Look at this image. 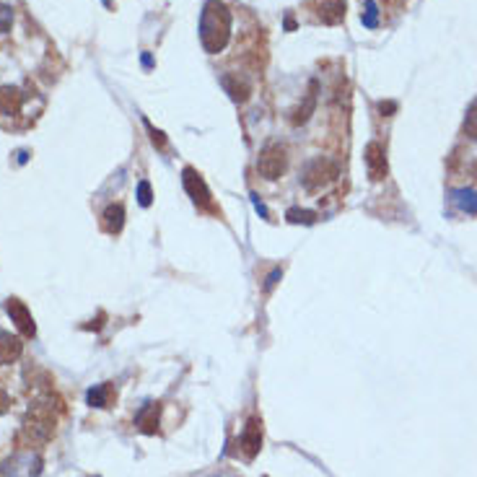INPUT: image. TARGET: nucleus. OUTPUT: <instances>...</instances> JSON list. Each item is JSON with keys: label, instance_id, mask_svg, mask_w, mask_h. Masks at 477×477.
<instances>
[{"label": "nucleus", "instance_id": "1", "mask_svg": "<svg viewBox=\"0 0 477 477\" xmlns=\"http://www.w3.org/2000/svg\"><path fill=\"white\" fill-rule=\"evenodd\" d=\"M231 36V14L221 0H207L200 14V42L207 55H218Z\"/></svg>", "mask_w": 477, "mask_h": 477}, {"label": "nucleus", "instance_id": "2", "mask_svg": "<svg viewBox=\"0 0 477 477\" xmlns=\"http://www.w3.org/2000/svg\"><path fill=\"white\" fill-rule=\"evenodd\" d=\"M57 426V405H52V394H44V397H36L31 405H29L26 415H24L21 423V438L31 446H42L55 436Z\"/></svg>", "mask_w": 477, "mask_h": 477}, {"label": "nucleus", "instance_id": "3", "mask_svg": "<svg viewBox=\"0 0 477 477\" xmlns=\"http://www.w3.org/2000/svg\"><path fill=\"white\" fill-rule=\"evenodd\" d=\"M340 177V166L332 158H314L312 164L304 169V190L307 193H322L324 187H329L335 179Z\"/></svg>", "mask_w": 477, "mask_h": 477}, {"label": "nucleus", "instance_id": "4", "mask_svg": "<svg viewBox=\"0 0 477 477\" xmlns=\"http://www.w3.org/2000/svg\"><path fill=\"white\" fill-rule=\"evenodd\" d=\"M285 166H288V156H285V148L278 143H270L260 150V158H257V171L260 177H265L267 182H275V179L283 177Z\"/></svg>", "mask_w": 477, "mask_h": 477}, {"label": "nucleus", "instance_id": "5", "mask_svg": "<svg viewBox=\"0 0 477 477\" xmlns=\"http://www.w3.org/2000/svg\"><path fill=\"white\" fill-rule=\"evenodd\" d=\"M182 182H185L187 195H190V198H193L200 207H207V205H210V190H207L205 179L200 177V174L193 169V166H187V169L182 171Z\"/></svg>", "mask_w": 477, "mask_h": 477}, {"label": "nucleus", "instance_id": "6", "mask_svg": "<svg viewBox=\"0 0 477 477\" xmlns=\"http://www.w3.org/2000/svg\"><path fill=\"white\" fill-rule=\"evenodd\" d=\"M239 449L244 451L247 459H255L262 449V421L260 418H252L244 428V434L239 436Z\"/></svg>", "mask_w": 477, "mask_h": 477}, {"label": "nucleus", "instance_id": "7", "mask_svg": "<svg viewBox=\"0 0 477 477\" xmlns=\"http://www.w3.org/2000/svg\"><path fill=\"white\" fill-rule=\"evenodd\" d=\"M364 161H366V171H369L371 182H381L386 177V158H384V148L379 143H369L364 150Z\"/></svg>", "mask_w": 477, "mask_h": 477}, {"label": "nucleus", "instance_id": "8", "mask_svg": "<svg viewBox=\"0 0 477 477\" xmlns=\"http://www.w3.org/2000/svg\"><path fill=\"white\" fill-rule=\"evenodd\" d=\"M6 312L11 314V319L16 322V327L21 329L26 337H34L36 327H34V319H31V312H29L26 307H24L19 299H8L6 301Z\"/></svg>", "mask_w": 477, "mask_h": 477}, {"label": "nucleus", "instance_id": "9", "mask_svg": "<svg viewBox=\"0 0 477 477\" xmlns=\"http://www.w3.org/2000/svg\"><path fill=\"white\" fill-rule=\"evenodd\" d=\"M317 16L322 24L327 26H337L345 19V0H319L317 6Z\"/></svg>", "mask_w": 477, "mask_h": 477}, {"label": "nucleus", "instance_id": "10", "mask_svg": "<svg viewBox=\"0 0 477 477\" xmlns=\"http://www.w3.org/2000/svg\"><path fill=\"white\" fill-rule=\"evenodd\" d=\"M24 353V342L21 337L11 335V332H0V364H16Z\"/></svg>", "mask_w": 477, "mask_h": 477}, {"label": "nucleus", "instance_id": "11", "mask_svg": "<svg viewBox=\"0 0 477 477\" xmlns=\"http://www.w3.org/2000/svg\"><path fill=\"white\" fill-rule=\"evenodd\" d=\"M158 413H161V405L158 402H145V405L138 410L135 415V426L140 428L143 434H156L158 431Z\"/></svg>", "mask_w": 477, "mask_h": 477}, {"label": "nucleus", "instance_id": "12", "mask_svg": "<svg viewBox=\"0 0 477 477\" xmlns=\"http://www.w3.org/2000/svg\"><path fill=\"white\" fill-rule=\"evenodd\" d=\"M221 86H223V91H226L234 101H239V104L250 99V93H252V86L244 78H239V76H223Z\"/></svg>", "mask_w": 477, "mask_h": 477}, {"label": "nucleus", "instance_id": "13", "mask_svg": "<svg viewBox=\"0 0 477 477\" xmlns=\"http://www.w3.org/2000/svg\"><path fill=\"white\" fill-rule=\"evenodd\" d=\"M24 104V93L16 86H0V114H16Z\"/></svg>", "mask_w": 477, "mask_h": 477}, {"label": "nucleus", "instance_id": "14", "mask_svg": "<svg viewBox=\"0 0 477 477\" xmlns=\"http://www.w3.org/2000/svg\"><path fill=\"white\" fill-rule=\"evenodd\" d=\"M314 109H317V81H312V86H309V93L307 99H304V104H301L296 112H293V125H304V122H309V117L314 114Z\"/></svg>", "mask_w": 477, "mask_h": 477}, {"label": "nucleus", "instance_id": "15", "mask_svg": "<svg viewBox=\"0 0 477 477\" xmlns=\"http://www.w3.org/2000/svg\"><path fill=\"white\" fill-rule=\"evenodd\" d=\"M122 226H125V207L120 202H114L104 210V228H107L109 234H120Z\"/></svg>", "mask_w": 477, "mask_h": 477}, {"label": "nucleus", "instance_id": "16", "mask_svg": "<svg viewBox=\"0 0 477 477\" xmlns=\"http://www.w3.org/2000/svg\"><path fill=\"white\" fill-rule=\"evenodd\" d=\"M454 202L462 213H477V193L475 190H456Z\"/></svg>", "mask_w": 477, "mask_h": 477}, {"label": "nucleus", "instance_id": "17", "mask_svg": "<svg viewBox=\"0 0 477 477\" xmlns=\"http://www.w3.org/2000/svg\"><path fill=\"white\" fill-rule=\"evenodd\" d=\"M288 223H304V226H312L317 221V213L314 210H301V207H291L288 213H285Z\"/></svg>", "mask_w": 477, "mask_h": 477}, {"label": "nucleus", "instance_id": "18", "mask_svg": "<svg viewBox=\"0 0 477 477\" xmlns=\"http://www.w3.org/2000/svg\"><path fill=\"white\" fill-rule=\"evenodd\" d=\"M109 386L99 384V386H93V389H88V394H86V399H88V405L91 407H107L109 405Z\"/></svg>", "mask_w": 477, "mask_h": 477}, {"label": "nucleus", "instance_id": "19", "mask_svg": "<svg viewBox=\"0 0 477 477\" xmlns=\"http://www.w3.org/2000/svg\"><path fill=\"white\" fill-rule=\"evenodd\" d=\"M464 135L470 140H477V99L467 109V117H464Z\"/></svg>", "mask_w": 477, "mask_h": 477}, {"label": "nucleus", "instance_id": "20", "mask_svg": "<svg viewBox=\"0 0 477 477\" xmlns=\"http://www.w3.org/2000/svg\"><path fill=\"white\" fill-rule=\"evenodd\" d=\"M361 21H364V26L374 29L379 24V6L376 0H366V14L361 16Z\"/></svg>", "mask_w": 477, "mask_h": 477}, {"label": "nucleus", "instance_id": "21", "mask_svg": "<svg viewBox=\"0 0 477 477\" xmlns=\"http://www.w3.org/2000/svg\"><path fill=\"white\" fill-rule=\"evenodd\" d=\"M11 24H14V8L0 3V34H6L8 29H11Z\"/></svg>", "mask_w": 477, "mask_h": 477}, {"label": "nucleus", "instance_id": "22", "mask_svg": "<svg viewBox=\"0 0 477 477\" xmlns=\"http://www.w3.org/2000/svg\"><path fill=\"white\" fill-rule=\"evenodd\" d=\"M150 200H153V195H150V185L148 182H140V185H138V202H140L143 207H148Z\"/></svg>", "mask_w": 477, "mask_h": 477}, {"label": "nucleus", "instance_id": "23", "mask_svg": "<svg viewBox=\"0 0 477 477\" xmlns=\"http://www.w3.org/2000/svg\"><path fill=\"white\" fill-rule=\"evenodd\" d=\"M145 130L150 133V140H153V145H158V148H166V138H164V133H161V130L153 128L148 120H145Z\"/></svg>", "mask_w": 477, "mask_h": 477}, {"label": "nucleus", "instance_id": "24", "mask_svg": "<svg viewBox=\"0 0 477 477\" xmlns=\"http://www.w3.org/2000/svg\"><path fill=\"white\" fill-rule=\"evenodd\" d=\"M280 278H283V270H280V267H275V270H272L270 275H267V280H265V291H270L272 285L278 283Z\"/></svg>", "mask_w": 477, "mask_h": 477}, {"label": "nucleus", "instance_id": "25", "mask_svg": "<svg viewBox=\"0 0 477 477\" xmlns=\"http://www.w3.org/2000/svg\"><path fill=\"white\" fill-rule=\"evenodd\" d=\"M379 112H381V114H386V117H389V114H394V112H397V104H394V101H379Z\"/></svg>", "mask_w": 477, "mask_h": 477}, {"label": "nucleus", "instance_id": "26", "mask_svg": "<svg viewBox=\"0 0 477 477\" xmlns=\"http://www.w3.org/2000/svg\"><path fill=\"white\" fill-rule=\"evenodd\" d=\"M8 407H11V397H8V392L0 386V415L8 413Z\"/></svg>", "mask_w": 477, "mask_h": 477}, {"label": "nucleus", "instance_id": "27", "mask_svg": "<svg viewBox=\"0 0 477 477\" xmlns=\"http://www.w3.org/2000/svg\"><path fill=\"white\" fill-rule=\"evenodd\" d=\"M475 177H477V166H475Z\"/></svg>", "mask_w": 477, "mask_h": 477}]
</instances>
